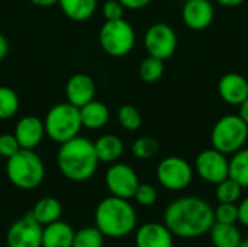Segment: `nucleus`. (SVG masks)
<instances>
[{
	"label": "nucleus",
	"instance_id": "nucleus-9",
	"mask_svg": "<svg viewBox=\"0 0 248 247\" xmlns=\"http://www.w3.org/2000/svg\"><path fill=\"white\" fill-rule=\"evenodd\" d=\"M195 172L211 185H218L230 176V159L217 148H205L195 159Z\"/></svg>",
	"mask_w": 248,
	"mask_h": 247
},
{
	"label": "nucleus",
	"instance_id": "nucleus-21",
	"mask_svg": "<svg viewBox=\"0 0 248 247\" xmlns=\"http://www.w3.org/2000/svg\"><path fill=\"white\" fill-rule=\"evenodd\" d=\"M211 243L214 247H238L243 240V234L237 224L214 223L209 230Z\"/></svg>",
	"mask_w": 248,
	"mask_h": 247
},
{
	"label": "nucleus",
	"instance_id": "nucleus-30",
	"mask_svg": "<svg viewBox=\"0 0 248 247\" xmlns=\"http://www.w3.org/2000/svg\"><path fill=\"white\" fill-rule=\"evenodd\" d=\"M118 121L126 131H137L142 125V116L140 111L132 105H122L118 111Z\"/></svg>",
	"mask_w": 248,
	"mask_h": 247
},
{
	"label": "nucleus",
	"instance_id": "nucleus-42",
	"mask_svg": "<svg viewBox=\"0 0 248 247\" xmlns=\"http://www.w3.org/2000/svg\"><path fill=\"white\" fill-rule=\"evenodd\" d=\"M246 79H247V83H248V76H247V77H246Z\"/></svg>",
	"mask_w": 248,
	"mask_h": 247
},
{
	"label": "nucleus",
	"instance_id": "nucleus-5",
	"mask_svg": "<svg viewBox=\"0 0 248 247\" xmlns=\"http://www.w3.org/2000/svg\"><path fill=\"white\" fill-rule=\"evenodd\" d=\"M45 134L57 144H62L80 134L81 118L80 109L68 102L54 105L44 119Z\"/></svg>",
	"mask_w": 248,
	"mask_h": 247
},
{
	"label": "nucleus",
	"instance_id": "nucleus-23",
	"mask_svg": "<svg viewBox=\"0 0 248 247\" xmlns=\"http://www.w3.org/2000/svg\"><path fill=\"white\" fill-rule=\"evenodd\" d=\"M58 4L62 13L74 22L90 19L97 9V0H58Z\"/></svg>",
	"mask_w": 248,
	"mask_h": 247
},
{
	"label": "nucleus",
	"instance_id": "nucleus-7",
	"mask_svg": "<svg viewBox=\"0 0 248 247\" xmlns=\"http://www.w3.org/2000/svg\"><path fill=\"white\" fill-rule=\"evenodd\" d=\"M99 42L102 49L110 57H125L135 45V31L132 25L122 19L106 20L99 31Z\"/></svg>",
	"mask_w": 248,
	"mask_h": 247
},
{
	"label": "nucleus",
	"instance_id": "nucleus-18",
	"mask_svg": "<svg viewBox=\"0 0 248 247\" xmlns=\"http://www.w3.org/2000/svg\"><path fill=\"white\" fill-rule=\"evenodd\" d=\"M76 231L65 221H54L44 226L42 230V247H71Z\"/></svg>",
	"mask_w": 248,
	"mask_h": 247
},
{
	"label": "nucleus",
	"instance_id": "nucleus-19",
	"mask_svg": "<svg viewBox=\"0 0 248 247\" xmlns=\"http://www.w3.org/2000/svg\"><path fill=\"white\" fill-rule=\"evenodd\" d=\"M78 109H80L81 125L87 130H100L110 119L109 108L103 102L96 100V99L87 102Z\"/></svg>",
	"mask_w": 248,
	"mask_h": 247
},
{
	"label": "nucleus",
	"instance_id": "nucleus-1",
	"mask_svg": "<svg viewBox=\"0 0 248 247\" xmlns=\"http://www.w3.org/2000/svg\"><path fill=\"white\" fill-rule=\"evenodd\" d=\"M164 224L180 239H198L209 233L215 223L212 205L199 197H180L164 210Z\"/></svg>",
	"mask_w": 248,
	"mask_h": 247
},
{
	"label": "nucleus",
	"instance_id": "nucleus-26",
	"mask_svg": "<svg viewBox=\"0 0 248 247\" xmlns=\"http://www.w3.org/2000/svg\"><path fill=\"white\" fill-rule=\"evenodd\" d=\"M215 197H217L218 202L237 204L243 197V186L240 183H237L232 178L228 176L227 179H224L222 182H219L217 185Z\"/></svg>",
	"mask_w": 248,
	"mask_h": 247
},
{
	"label": "nucleus",
	"instance_id": "nucleus-6",
	"mask_svg": "<svg viewBox=\"0 0 248 247\" xmlns=\"http://www.w3.org/2000/svg\"><path fill=\"white\" fill-rule=\"evenodd\" d=\"M248 140V125L240 115L228 114L221 116L211 132V144L218 151L230 156L241 150Z\"/></svg>",
	"mask_w": 248,
	"mask_h": 247
},
{
	"label": "nucleus",
	"instance_id": "nucleus-33",
	"mask_svg": "<svg viewBox=\"0 0 248 247\" xmlns=\"http://www.w3.org/2000/svg\"><path fill=\"white\" fill-rule=\"evenodd\" d=\"M20 150V146L13 134H1L0 135V156L4 159L12 157Z\"/></svg>",
	"mask_w": 248,
	"mask_h": 247
},
{
	"label": "nucleus",
	"instance_id": "nucleus-11",
	"mask_svg": "<svg viewBox=\"0 0 248 247\" xmlns=\"http://www.w3.org/2000/svg\"><path fill=\"white\" fill-rule=\"evenodd\" d=\"M105 183L110 195L131 199L134 198V194L140 185V179L137 172L125 163L115 162L105 175Z\"/></svg>",
	"mask_w": 248,
	"mask_h": 247
},
{
	"label": "nucleus",
	"instance_id": "nucleus-25",
	"mask_svg": "<svg viewBox=\"0 0 248 247\" xmlns=\"http://www.w3.org/2000/svg\"><path fill=\"white\" fill-rule=\"evenodd\" d=\"M138 73L142 82L148 84L157 83L164 74V61L153 55H148L141 61Z\"/></svg>",
	"mask_w": 248,
	"mask_h": 247
},
{
	"label": "nucleus",
	"instance_id": "nucleus-43",
	"mask_svg": "<svg viewBox=\"0 0 248 247\" xmlns=\"http://www.w3.org/2000/svg\"><path fill=\"white\" fill-rule=\"evenodd\" d=\"M41 247H42V246H41Z\"/></svg>",
	"mask_w": 248,
	"mask_h": 247
},
{
	"label": "nucleus",
	"instance_id": "nucleus-31",
	"mask_svg": "<svg viewBox=\"0 0 248 247\" xmlns=\"http://www.w3.org/2000/svg\"><path fill=\"white\" fill-rule=\"evenodd\" d=\"M214 215L217 223L237 224L238 223V205L231 202H219L214 208Z\"/></svg>",
	"mask_w": 248,
	"mask_h": 247
},
{
	"label": "nucleus",
	"instance_id": "nucleus-37",
	"mask_svg": "<svg viewBox=\"0 0 248 247\" xmlns=\"http://www.w3.org/2000/svg\"><path fill=\"white\" fill-rule=\"evenodd\" d=\"M7 52H9V42L6 39V36L3 33H0V61L4 60Z\"/></svg>",
	"mask_w": 248,
	"mask_h": 247
},
{
	"label": "nucleus",
	"instance_id": "nucleus-36",
	"mask_svg": "<svg viewBox=\"0 0 248 247\" xmlns=\"http://www.w3.org/2000/svg\"><path fill=\"white\" fill-rule=\"evenodd\" d=\"M122 3V6L125 9H129V10H140V9H144L147 7L153 0H119Z\"/></svg>",
	"mask_w": 248,
	"mask_h": 247
},
{
	"label": "nucleus",
	"instance_id": "nucleus-13",
	"mask_svg": "<svg viewBox=\"0 0 248 247\" xmlns=\"http://www.w3.org/2000/svg\"><path fill=\"white\" fill-rule=\"evenodd\" d=\"M182 19L192 31H203L215 19V9L211 0H186L182 9Z\"/></svg>",
	"mask_w": 248,
	"mask_h": 247
},
{
	"label": "nucleus",
	"instance_id": "nucleus-20",
	"mask_svg": "<svg viewBox=\"0 0 248 247\" xmlns=\"http://www.w3.org/2000/svg\"><path fill=\"white\" fill-rule=\"evenodd\" d=\"M93 144H94V150H96L99 162H103V163L118 162L121 156L124 154V148H125L121 137L115 134L100 135Z\"/></svg>",
	"mask_w": 248,
	"mask_h": 247
},
{
	"label": "nucleus",
	"instance_id": "nucleus-17",
	"mask_svg": "<svg viewBox=\"0 0 248 247\" xmlns=\"http://www.w3.org/2000/svg\"><path fill=\"white\" fill-rule=\"evenodd\" d=\"M218 93L225 103L238 106L248 96L247 79L238 73H227L218 83Z\"/></svg>",
	"mask_w": 248,
	"mask_h": 247
},
{
	"label": "nucleus",
	"instance_id": "nucleus-24",
	"mask_svg": "<svg viewBox=\"0 0 248 247\" xmlns=\"http://www.w3.org/2000/svg\"><path fill=\"white\" fill-rule=\"evenodd\" d=\"M230 178L244 188H248V148H241L231 154L230 159Z\"/></svg>",
	"mask_w": 248,
	"mask_h": 247
},
{
	"label": "nucleus",
	"instance_id": "nucleus-35",
	"mask_svg": "<svg viewBox=\"0 0 248 247\" xmlns=\"http://www.w3.org/2000/svg\"><path fill=\"white\" fill-rule=\"evenodd\" d=\"M238 223L248 227V197L243 198L238 204Z\"/></svg>",
	"mask_w": 248,
	"mask_h": 247
},
{
	"label": "nucleus",
	"instance_id": "nucleus-8",
	"mask_svg": "<svg viewBox=\"0 0 248 247\" xmlns=\"http://www.w3.org/2000/svg\"><path fill=\"white\" fill-rule=\"evenodd\" d=\"M157 179L163 188L179 192L192 183L193 169L186 159L179 156H169L158 163Z\"/></svg>",
	"mask_w": 248,
	"mask_h": 247
},
{
	"label": "nucleus",
	"instance_id": "nucleus-2",
	"mask_svg": "<svg viewBox=\"0 0 248 247\" xmlns=\"http://www.w3.org/2000/svg\"><path fill=\"white\" fill-rule=\"evenodd\" d=\"M57 166L61 175L68 181H89L96 173L99 166L93 141L87 137L77 135L60 144L57 151Z\"/></svg>",
	"mask_w": 248,
	"mask_h": 247
},
{
	"label": "nucleus",
	"instance_id": "nucleus-10",
	"mask_svg": "<svg viewBox=\"0 0 248 247\" xmlns=\"http://www.w3.org/2000/svg\"><path fill=\"white\" fill-rule=\"evenodd\" d=\"M144 47L148 55L160 60H169L177 48V35L174 29L163 22L153 23L144 35Z\"/></svg>",
	"mask_w": 248,
	"mask_h": 247
},
{
	"label": "nucleus",
	"instance_id": "nucleus-39",
	"mask_svg": "<svg viewBox=\"0 0 248 247\" xmlns=\"http://www.w3.org/2000/svg\"><path fill=\"white\" fill-rule=\"evenodd\" d=\"M215 1L224 7H237V6L243 4L246 0H215Z\"/></svg>",
	"mask_w": 248,
	"mask_h": 247
},
{
	"label": "nucleus",
	"instance_id": "nucleus-16",
	"mask_svg": "<svg viewBox=\"0 0 248 247\" xmlns=\"http://www.w3.org/2000/svg\"><path fill=\"white\" fill-rule=\"evenodd\" d=\"M137 247H173L174 236L163 223H145L135 233Z\"/></svg>",
	"mask_w": 248,
	"mask_h": 247
},
{
	"label": "nucleus",
	"instance_id": "nucleus-32",
	"mask_svg": "<svg viewBox=\"0 0 248 247\" xmlns=\"http://www.w3.org/2000/svg\"><path fill=\"white\" fill-rule=\"evenodd\" d=\"M158 198V194H157V189L150 185V183H140L135 194H134V199L142 205V207H151L155 204Z\"/></svg>",
	"mask_w": 248,
	"mask_h": 247
},
{
	"label": "nucleus",
	"instance_id": "nucleus-29",
	"mask_svg": "<svg viewBox=\"0 0 248 247\" xmlns=\"http://www.w3.org/2000/svg\"><path fill=\"white\" fill-rule=\"evenodd\" d=\"M131 151L135 159L148 160L160 151V144L153 137H140L134 141Z\"/></svg>",
	"mask_w": 248,
	"mask_h": 247
},
{
	"label": "nucleus",
	"instance_id": "nucleus-34",
	"mask_svg": "<svg viewBox=\"0 0 248 247\" xmlns=\"http://www.w3.org/2000/svg\"><path fill=\"white\" fill-rule=\"evenodd\" d=\"M125 7L119 0H106L102 6V13L106 20H118L124 17Z\"/></svg>",
	"mask_w": 248,
	"mask_h": 247
},
{
	"label": "nucleus",
	"instance_id": "nucleus-28",
	"mask_svg": "<svg viewBox=\"0 0 248 247\" xmlns=\"http://www.w3.org/2000/svg\"><path fill=\"white\" fill-rule=\"evenodd\" d=\"M105 236L103 233L94 227H84L74 234L71 247H103Z\"/></svg>",
	"mask_w": 248,
	"mask_h": 247
},
{
	"label": "nucleus",
	"instance_id": "nucleus-27",
	"mask_svg": "<svg viewBox=\"0 0 248 247\" xmlns=\"http://www.w3.org/2000/svg\"><path fill=\"white\" fill-rule=\"evenodd\" d=\"M19 111V96L7 86H0V119L6 121L13 118Z\"/></svg>",
	"mask_w": 248,
	"mask_h": 247
},
{
	"label": "nucleus",
	"instance_id": "nucleus-3",
	"mask_svg": "<svg viewBox=\"0 0 248 247\" xmlns=\"http://www.w3.org/2000/svg\"><path fill=\"white\" fill-rule=\"evenodd\" d=\"M94 223L105 237L119 239L137 229V213L129 199L110 195L96 207Z\"/></svg>",
	"mask_w": 248,
	"mask_h": 247
},
{
	"label": "nucleus",
	"instance_id": "nucleus-15",
	"mask_svg": "<svg viewBox=\"0 0 248 247\" xmlns=\"http://www.w3.org/2000/svg\"><path fill=\"white\" fill-rule=\"evenodd\" d=\"M96 95V84L93 77L86 73H77L71 76L65 83V99L68 103L81 108L87 102L93 100Z\"/></svg>",
	"mask_w": 248,
	"mask_h": 247
},
{
	"label": "nucleus",
	"instance_id": "nucleus-4",
	"mask_svg": "<svg viewBox=\"0 0 248 247\" xmlns=\"http://www.w3.org/2000/svg\"><path fill=\"white\" fill-rule=\"evenodd\" d=\"M6 176L12 185L22 191L38 188L45 178V166L42 159L33 150L20 148L7 159Z\"/></svg>",
	"mask_w": 248,
	"mask_h": 247
},
{
	"label": "nucleus",
	"instance_id": "nucleus-14",
	"mask_svg": "<svg viewBox=\"0 0 248 247\" xmlns=\"http://www.w3.org/2000/svg\"><path fill=\"white\" fill-rule=\"evenodd\" d=\"M13 135L16 137L20 148L35 150L45 137L44 121L35 115H26L17 121Z\"/></svg>",
	"mask_w": 248,
	"mask_h": 247
},
{
	"label": "nucleus",
	"instance_id": "nucleus-40",
	"mask_svg": "<svg viewBox=\"0 0 248 247\" xmlns=\"http://www.w3.org/2000/svg\"><path fill=\"white\" fill-rule=\"evenodd\" d=\"M32 4L39 6V7H51L58 3V0H29Z\"/></svg>",
	"mask_w": 248,
	"mask_h": 247
},
{
	"label": "nucleus",
	"instance_id": "nucleus-38",
	"mask_svg": "<svg viewBox=\"0 0 248 247\" xmlns=\"http://www.w3.org/2000/svg\"><path fill=\"white\" fill-rule=\"evenodd\" d=\"M240 111H238V115L241 116V119L248 125V96L246 98V100H243L240 105H238Z\"/></svg>",
	"mask_w": 248,
	"mask_h": 247
},
{
	"label": "nucleus",
	"instance_id": "nucleus-12",
	"mask_svg": "<svg viewBox=\"0 0 248 247\" xmlns=\"http://www.w3.org/2000/svg\"><path fill=\"white\" fill-rule=\"evenodd\" d=\"M42 230L44 226H41L29 213L9 227L6 234L7 247H41Z\"/></svg>",
	"mask_w": 248,
	"mask_h": 247
},
{
	"label": "nucleus",
	"instance_id": "nucleus-41",
	"mask_svg": "<svg viewBox=\"0 0 248 247\" xmlns=\"http://www.w3.org/2000/svg\"><path fill=\"white\" fill-rule=\"evenodd\" d=\"M238 247H248V237L243 239V240H241V243L238 245Z\"/></svg>",
	"mask_w": 248,
	"mask_h": 247
},
{
	"label": "nucleus",
	"instance_id": "nucleus-22",
	"mask_svg": "<svg viewBox=\"0 0 248 247\" xmlns=\"http://www.w3.org/2000/svg\"><path fill=\"white\" fill-rule=\"evenodd\" d=\"M31 214L41 226H48L60 220L62 214V205L54 197H44L35 204Z\"/></svg>",
	"mask_w": 248,
	"mask_h": 247
}]
</instances>
